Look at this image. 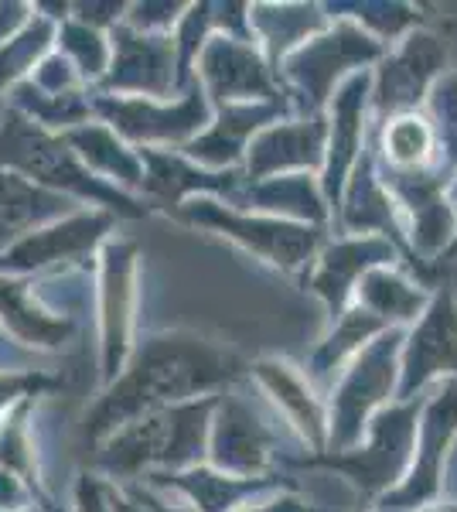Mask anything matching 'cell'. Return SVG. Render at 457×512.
<instances>
[{
	"label": "cell",
	"mask_w": 457,
	"mask_h": 512,
	"mask_svg": "<svg viewBox=\"0 0 457 512\" xmlns=\"http://www.w3.org/2000/svg\"><path fill=\"white\" fill-rule=\"evenodd\" d=\"M400 349L403 332L400 328H386L382 335L372 338L365 349L355 355L348 373L342 376L331 400L328 417V444L331 451H348L359 441L365 420L376 407L393 396L400 386Z\"/></svg>",
	"instance_id": "52a82bcc"
},
{
	"label": "cell",
	"mask_w": 457,
	"mask_h": 512,
	"mask_svg": "<svg viewBox=\"0 0 457 512\" xmlns=\"http://www.w3.org/2000/svg\"><path fill=\"white\" fill-rule=\"evenodd\" d=\"M382 154L386 171H427L437 154V130L420 113H400L382 127Z\"/></svg>",
	"instance_id": "836d02e7"
},
{
	"label": "cell",
	"mask_w": 457,
	"mask_h": 512,
	"mask_svg": "<svg viewBox=\"0 0 457 512\" xmlns=\"http://www.w3.org/2000/svg\"><path fill=\"white\" fill-rule=\"evenodd\" d=\"M24 82H31L38 93H52V96L82 93V89H86V86H82V79H79V72L72 69V65L65 62L55 48L38 62V69L31 72V79H24Z\"/></svg>",
	"instance_id": "f35d334b"
},
{
	"label": "cell",
	"mask_w": 457,
	"mask_h": 512,
	"mask_svg": "<svg viewBox=\"0 0 457 512\" xmlns=\"http://www.w3.org/2000/svg\"><path fill=\"white\" fill-rule=\"evenodd\" d=\"M236 512H311L304 506L301 499H294V495H280V499H273V502H260V506H243V509H236Z\"/></svg>",
	"instance_id": "bcb514c9"
},
{
	"label": "cell",
	"mask_w": 457,
	"mask_h": 512,
	"mask_svg": "<svg viewBox=\"0 0 457 512\" xmlns=\"http://www.w3.org/2000/svg\"><path fill=\"white\" fill-rule=\"evenodd\" d=\"M393 260H396V246L376 236L331 243L311 277V291L328 304L331 321H338L345 315L348 294L359 287V280L369 274V270L386 267V263H393Z\"/></svg>",
	"instance_id": "7402d4cb"
},
{
	"label": "cell",
	"mask_w": 457,
	"mask_h": 512,
	"mask_svg": "<svg viewBox=\"0 0 457 512\" xmlns=\"http://www.w3.org/2000/svg\"><path fill=\"white\" fill-rule=\"evenodd\" d=\"M195 82L202 86L212 106L280 103L277 76H273L270 62H263V55L239 38L212 35L205 41L195 62Z\"/></svg>",
	"instance_id": "5bb4252c"
},
{
	"label": "cell",
	"mask_w": 457,
	"mask_h": 512,
	"mask_svg": "<svg viewBox=\"0 0 457 512\" xmlns=\"http://www.w3.org/2000/svg\"><path fill=\"white\" fill-rule=\"evenodd\" d=\"M62 386L58 376L48 373H31V369H21V373H0V420L11 414L21 400L28 396H45Z\"/></svg>",
	"instance_id": "74e56055"
},
{
	"label": "cell",
	"mask_w": 457,
	"mask_h": 512,
	"mask_svg": "<svg viewBox=\"0 0 457 512\" xmlns=\"http://www.w3.org/2000/svg\"><path fill=\"white\" fill-rule=\"evenodd\" d=\"M386 52L376 35H369L365 28L352 21H338L328 35L311 38L297 52H290L284 59L287 79L297 86L301 103L311 110V117H318L324 99L331 96L335 82L345 76L355 65H369Z\"/></svg>",
	"instance_id": "8fae6325"
},
{
	"label": "cell",
	"mask_w": 457,
	"mask_h": 512,
	"mask_svg": "<svg viewBox=\"0 0 457 512\" xmlns=\"http://www.w3.org/2000/svg\"><path fill=\"white\" fill-rule=\"evenodd\" d=\"M116 216L110 212H69L48 222L0 256V277H35L62 267H82L110 239Z\"/></svg>",
	"instance_id": "9c48e42d"
},
{
	"label": "cell",
	"mask_w": 457,
	"mask_h": 512,
	"mask_svg": "<svg viewBox=\"0 0 457 512\" xmlns=\"http://www.w3.org/2000/svg\"><path fill=\"white\" fill-rule=\"evenodd\" d=\"M178 82L174 35H147L127 24L110 31V69L93 93L134 96V99H171Z\"/></svg>",
	"instance_id": "4fadbf2b"
},
{
	"label": "cell",
	"mask_w": 457,
	"mask_h": 512,
	"mask_svg": "<svg viewBox=\"0 0 457 512\" xmlns=\"http://www.w3.org/2000/svg\"><path fill=\"white\" fill-rule=\"evenodd\" d=\"M72 205L76 202L48 192V188L31 185L21 175L0 171V256L28 233L76 212Z\"/></svg>",
	"instance_id": "484cf974"
},
{
	"label": "cell",
	"mask_w": 457,
	"mask_h": 512,
	"mask_svg": "<svg viewBox=\"0 0 457 512\" xmlns=\"http://www.w3.org/2000/svg\"><path fill=\"white\" fill-rule=\"evenodd\" d=\"M174 219L212 229V233L232 239V243H239L243 250L263 256V260L280 270H301L321 243L318 226L284 222V219H273V216H260V212L226 209V205L212 202V198H188L185 205L174 209Z\"/></svg>",
	"instance_id": "8992f818"
},
{
	"label": "cell",
	"mask_w": 457,
	"mask_h": 512,
	"mask_svg": "<svg viewBox=\"0 0 457 512\" xmlns=\"http://www.w3.org/2000/svg\"><path fill=\"white\" fill-rule=\"evenodd\" d=\"M386 188L413 212V243L434 256L454 236V212L444 198V178L437 171H386Z\"/></svg>",
	"instance_id": "cb8c5ba5"
},
{
	"label": "cell",
	"mask_w": 457,
	"mask_h": 512,
	"mask_svg": "<svg viewBox=\"0 0 457 512\" xmlns=\"http://www.w3.org/2000/svg\"><path fill=\"white\" fill-rule=\"evenodd\" d=\"M273 448H277V434L267 417L232 386L219 393L209 427V451H205L209 468L236 478H263L270 475Z\"/></svg>",
	"instance_id": "7c38bea8"
},
{
	"label": "cell",
	"mask_w": 457,
	"mask_h": 512,
	"mask_svg": "<svg viewBox=\"0 0 457 512\" xmlns=\"http://www.w3.org/2000/svg\"><path fill=\"white\" fill-rule=\"evenodd\" d=\"M93 120L106 123L120 140L137 151H168L185 147L212 123V103L198 82H191L181 99H134L89 93Z\"/></svg>",
	"instance_id": "5b68a950"
},
{
	"label": "cell",
	"mask_w": 457,
	"mask_h": 512,
	"mask_svg": "<svg viewBox=\"0 0 457 512\" xmlns=\"http://www.w3.org/2000/svg\"><path fill=\"white\" fill-rule=\"evenodd\" d=\"M219 396H202L178 407L144 414L96 444V475L110 482H137L147 475L185 472L202 465Z\"/></svg>",
	"instance_id": "7a4b0ae2"
},
{
	"label": "cell",
	"mask_w": 457,
	"mask_h": 512,
	"mask_svg": "<svg viewBox=\"0 0 457 512\" xmlns=\"http://www.w3.org/2000/svg\"><path fill=\"white\" fill-rule=\"evenodd\" d=\"M342 222L348 233H365V229H379L382 236H393L403 246V233L393 216V195L376 178V164L372 158H362L355 168L352 188H348V202L342 209Z\"/></svg>",
	"instance_id": "4dcf8cb0"
},
{
	"label": "cell",
	"mask_w": 457,
	"mask_h": 512,
	"mask_svg": "<svg viewBox=\"0 0 457 512\" xmlns=\"http://www.w3.org/2000/svg\"><path fill=\"white\" fill-rule=\"evenodd\" d=\"M137 315V243L106 239L99 246V366L103 386L123 373L134 352Z\"/></svg>",
	"instance_id": "ba28073f"
},
{
	"label": "cell",
	"mask_w": 457,
	"mask_h": 512,
	"mask_svg": "<svg viewBox=\"0 0 457 512\" xmlns=\"http://www.w3.org/2000/svg\"><path fill=\"white\" fill-rule=\"evenodd\" d=\"M31 502H35V492L28 489V482L0 468V512H28Z\"/></svg>",
	"instance_id": "7bdbcfd3"
},
{
	"label": "cell",
	"mask_w": 457,
	"mask_h": 512,
	"mask_svg": "<svg viewBox=\"0 0 457 512\" xmlns=\"http://www.w3.org/2000/svg\"><path fill=\"white\" fill-rule=\"evenodd\" d=\"M55 28V21L41 18L35 11V18L24 24L18 35L0 45V93H11L14 86L31 79L38 62L55 48Z\"/></svg>",
	"instance_id": "d590c367"
},
{
	"label": "cell",
	"mask_w": 457,
	"mask_h": 512,
	"mask_svg": "<svg viewBox=\"0 0 457 512\" xmlns=\"http://www.w3.org/2000/svg\"><path fill=\"white\" fill-rule=\"evenodd\" d=\"M0 171L21 175L24 181L48 192L69 198V202H89L99 212L110 216L140 219L147 216V205H140L137 195H127L120 188L106 185L86 168L76 151L62 140V134H48L14 113L11 106L0 117Z\"/></svg>",
	"instance_id": "3957f363"
},
{
	"label": "cell",
	"mask_w": 457,
	"mask_h": 512,
	"mask_svg": "<svg viewBox=\"0 0 457 512\" xmlns=\"http://www.w3.org/2000/svg\"><path fill=\"white\" fill-rule=\"evenodd\" d=\"M55 52L79 72L82 86L93 93L110 69V31H96L76 18H65L55 28Z\"/></svg>",
	"instance_id": "e575fe53"
},
{
	"label": "cell",
	"mask_w": 457,
	"mask_h": 512,
	"mask_svg": "<svg viewBox=\"0 0 457 512\" xmlns=\"http://www.w3.org/2000/svg\"><path fill=\"white\" fill-rule=\"evenodd\" d=\"M0 328L24 349L58 352L76 338L79 318L55 311L45 297V274L0 277Z\"/></svg>",
	"instance_id": "2e32d148"
},
{
	"label": "cell",
	"mask_w": 457,
	"mask_h": 512,
	"mask_svg": "<svg viewBox=\"0 0 457 512\" xmlns=\"http://www.w3.org/2000/svg\"><path fill=\"white\" fill-rule=\"evenodd\" d=\"M249 373L267 386V393L277 400V407L284 410L290 424L304 434V441L314 451H324V444H328V417H324L321 400L304 383V376L280 359H260L256 366H249Z\"/></svg>",
	"instance_id": "4316f807"
},
{
	"label": "cell",
	"mask_w": 457,
	"mask_h": 512,
	"mask_svg": "<svg viewBox=\"0 0 457 512\" xmlns=\"http://www.w3.org/2000/svg\"><path fill=\"white\" fill-rule=\"evenodd\" d=\"M284 103H239V106H219L212 113V123L195 140L181 147L188 161L209 171H232L246 158V147L267 123L280 120Z\"/></svg>",
	"instance_id": "ac0fdd59"
},
{
	"label": "cell",
	"mask_w": 457,
	"mask_h": 512,
	"mask_svg": "<svg viewBox=\"0 0 457 512\" xmlns=\"http://www.w3.org/2000/svg\"><path fill=\"white\" fill-rule=\"evenodd\" d=\"M328 127L321 117H307L301 123H270L246 147V181L277 178L287 171H304L324 164Z\"/></svg>",
	"instance_id": "d6986e66"
},
{
	"label": "cell",
	"mask_w": 457,
	"mask_h": 512,
	"mask_svg": "<svg viewBox=\"0 0 457 512\" xmlns=\"http://www.w3.org/2000/svg\"><path fill=\"white\" fill-rule=\"evenodd\" d=\"M376 512H382V509H376Z\"/></svg>",
	"instance_id": "681fc988"
},
{
	"label": "cell",
	"mask_w": 457,
	"mask_h": 512,
	"mask_svg": "<svg viewBox=\"0 0 457 512\" xmlns=\"http://www.w3.org/2000/svg\"><path fill=\"white\" fill-rule=\"evenodd\" d=\"M324 7H307V4H256L249 7V31L253 38H260L267 45L270 65H280L290 52L304 45L307 35L324 28Z\"/></svg>",
	"instance_id": "f1b7e54d"
},
{
	"label": "cell",
	"mask_w": 457,
	"mask_h": 512,
	"mask_svg": "<svg viewBox=\"0 0 457 512\" xmlns=\"http://www.w3.org/2000/svg\"><path fill=\"white\" fill-rule=\"evenodd\" d=\"M369 86L372 79L355 76L342 86V93L335 96L331 110V134H328V147H324V198L338 205V195H342V185L348 181V171L355 168V158H359L362 147V130H365V103H369Z\"/></svg>",
	"instance_id": "603a6c76"
},
{
	"label": "cell",
	"mask_w": 457,
	"mask_h": 512,
	"mask_svg": "<svg viewBox=\"0 0 457 512\" xmlns=\"http://www.w3.org/2000/svg\"><path fill=\"white\" fill-rule=\"evenodd\" d=\"M246 373L249 362L219 338L185 328L154 332L134 345L123 373L103 386L99 400L89 407L82 434L89 444H99L130 420L198 396H215V390H229Z\"/></svg>",
	"instance_id": "6da1fadb"
},
{
	"label": "cell",
	"mask_w": 457,
	"mask_h": 512,
	"mask_svg": "<svg viewBox=\"0 0 457 512\" xmlns=\"http://www.w3.org/2000/svg\"><path fill=\"white\" fill-rule=\"evenodd\" d=\"M423 396L400 400L396 407H382L369 424V444L348 451H324L314 458H294L304 468H331L359 485L362 495L393 492L410 472L413 444H417V417Z\"/></svg>",
	"instance_id": "277c9868"
},
{
	"label": "cell",
	"mask_w": 457,
	"mask_h": 512,
	"mask_svg": "<svg viewBox=\"0 0 457 512\" xmlns=\"http://www.w3.org/2000/svg\"><path fill=\"white\" fill-rule=\"evenodd\" d=\"M447 62V38L430 35V31H417L403 41V48L396 55H389L376 79V103L379 120L386 113L400 117V113H417V103L427 96V89L434 86L437 76L444 72Z\"/></svg>",
	"instance_id": "e0dca14e"
},
{
	"label": "cell",
	"mask_w": 457,
	"mask_h": 512,
	"mask_svg": "<svg viewBox=\"0 0 457 512\" xmlns=\"http://www.w3.org/2000/svg\"><path fill=\"white\" fill-rule=\"evenodd\" d=\"M355 291H359V308L369 311L372 318H379L382 325H389V321H417L430 304V294L393 267L369 270Z\"/></svg>",
	"instance_id": "f546056e"
},
{
	"label": "cell",
	"mask_w": 457,
	"mask_h": 512,
	"mask_svg": "<svg viewBox=\"0 0 457 512\" xmlns=\"http://www.w3.org/2000/svg\"><path fill=\"white\" fill-rule=\"evenodd\" d=\"M144 161V185L140 192L151 198L154 205L164 209H178L188 198H209V195H236L243 171H209L188 161L185 154L171 151H140Z\"/></svg>",
	"instance_id": "ffe728a7"
},
{
	"label": "cell",
	"mask_w": 457,
	"mask_h": 512,
	"mask_svg": "<svg viewBox=\"0 0 457 512\" xmlns=\"http://www.w3.org/2000/svg\"><path fill=\"white\" fill-rule=\"evenodd\" d=\"M243 205H249L260 216L280 219H301V226L307 222H324V198L314 185L311 175H277V178H263V181H249Z\"/></svg>",
	"instance_id": "83f0119b"
},
{
	"label": "cell",
	"mask_w": 457,
	"mask_h": 512,
	"mask_svg": "<svg viewBox=\"0 0 457 512\" xmlns=\"http://www.w3.org/2000/svg\"><path fill=\"white\" fill-rule=\"evenodd\" d=\"M454 202H457V185H454ZM457 253V243L451 246V250H447V256H454Z\"/></svg>",
	"instance_id": "c3c4849f"
},
{
	"label": "cell",
	"mask_w": 457,
	"mask_h": 512,
	"mask_svg": "<svg viewBox=\"0 0 457 512\" xmlns=\"http://www.w3.org/2000/svg\"><path fill=\"white\" fill-rule=\"evenodd\" d=\"M65 144L76 151V158L93 171L96 178H103L106 185L120 188V192L134 195L144 185V161L140 151L130 147L127 140H120L106 123L89 120L76 130H65Z\"/></svg>",
	"instance_id": "d4e9b609"
},
{
	"label": "cell",
	"mask_w": 457,
	"mask_h": 512,
	"mask_svg": "<svg viewBox=\"0 0 457 512\" xmlns=\"http://www.w3.org/2000/svg\"><path fill=\"white\" fill-rule=\"evenodd\" d=\"M185 11L188 4H127L123 24L134 31H147V35H171Z\"/></svg>",
	"instance_id": "ab89813d"
},
{
	"label": "cell",
	"mask_w": 457,
	"mask_h": 512,
	"mask_svg": "<svg viewBox=\"0 0 457 512\" xmlns=\"http://www.w3.org/2000/svg\"><path fill=\"white\" fill-rule=\"evenodd\" d=\"M457 379V297L451 287L430 297L427 311L417 318L400 349V400H413L430 379Z\"/></svg>",
	"instance_id": "9a60e30c"
},
{
	"label": "cell",
	"mask_w": 457,
	"mask_h": 512,
	"mask_svg": "<svg viewBox=\"0 0 457 512\" xmlns=\"http://www.w3.org/2000/svg\"><path fill=\"white\" fill-rule=\"evenodd\" d=\"M31 18H35V4H4L0 0V45L18 35Z\"/></svg>",
	"instance_id": "f6af8a7d"
},
{
	"label": "cell",
	"mask_w": 457,
	"mask_h": 512,
	"mask_svg": "<svg viewBox=\"0 0 457 512\" xmlns=\"http://www.w3.org/2000/svg\"><path fill=\"white\" fill-rule=\"evenodd\" d=\"M348 11H352V18L359 24L376 31L379 41L400 35V31L420 21L417 7H406V4H348Z\"/></svg>",
	"instance_id": "8d00e7d4"
},
{
	"label": "cell",
	"mask_w": 457,
	"mask_h": 512,
	"mask_svg": "<svg viewBox=\"0 0 457 512\" xmlns=\"http://www.w3.org/2000/svg\"><path fill=\"white\" fill-rule=\"evenodd\" d=\"M147 482L161 492L178 495L181 502H188L195 512H236L253 502V495H267L277 489V478L263 475V478H236V475H222L209 465H195L185 472H164V475H147L137 478Z\"/></svg>",
	"instance_id": "44dd1931"
},
{
	"label": "cell",
	"mask_w": 457,
	"mask_h": 512,
	"mask_svg": "<svg viewBox=\"0 0 457 512\" xmlns=\"http://www.w3.org/2000/svg\"><path fill=\"white\" fill-rule=\"evenodd\" d=\"M76 512H113L110 509V482L96 472H79L76 478Z\"/></svg>",
	"instance_id": "b9f144b4"
},
{
	"label": "cell",
	"mask_w": 457,
	"mask_h": 512,
	"mask_svg": "<svg viewBox=\"0 0 457 512\" xmlns=\"http://www.w3.org/2000/svg\"><path fill=\"white\" fill-rule=\"evenodd\" d=\"M434 113L440 120L434 123L437 147L447 137V151H451V158H457V76H444L434 82Z\"/></svg>",
	"instance_id": "60d3db41"
},
{
	"label": "cell",
	"mask_w": 457,
	"mask_h": 512,
	"mask_svg": "<svg viewBox=\"0 0 457 512\" xmlns=\"http://www.w3.org/2000/svg\"><path fill=\"white\" fill-rule=\"evenodd\" d=\"M11 110L21 113L24 120H31L35 127L48 130V134H65V130H76L82 123L93 120V103H89V89L82 93H38L31 82H21L11 93Z\"/></svg>",
	"instance_id": "d6a6232c"
},
{
	"label": "cell",
	"mask_w": 457,
	"mask_h": 512,
	"mask_svg": "<svg viewBox=\"0 0 457 512\" xmlns=\"http://www.w3.org/2000/svg\"><path fill=\"white\" fill-rule=\"evenodd\" d=\"M382 332H386V325H382L379 318H372L369 311H362V308L345 311V315L338 318L335 332L324 338L318 345V352L311 355V369H307V373L314 376L318 386H331V379L342 373L345 362L355 359V355L369 345V338H376Z\"/></svg>",
	"instance_id": "1f68e13d"
},
{
	"label": "cell",
	"mask_w": 457,
	"mask_h": 512,
	"mask_svg": "<svg viewBox=\"0 0 457 512\" xmlns=\"http://www.w3.org/2000/svg\"><path fill=\"white\" fill-rule=\"evenodd\" d=\"M423 417H420V434L413 444V461L410 472L389 495L379 499L382 512H406V509H423L437 499L440 492V475H444V458L447 448L457 437V379H444L437 386L430 400H423Z\"/></svg>",
	"instance_id": "30bf717a"
},
{
	"label": "cell",
	"mask_w": 457,
	"mask_h": 512,
	"mask_svg": "<svg viewBox=\"0 0 457 512\" xmlns=\"http://www.w3.org/2000/svg\"><path fill=\"white\" fill-rule=\"evenodd\" d=\"M420 512H457V506H423Z\"/></svg>",
	"instance_id": "7dc6e473"
},
{
	"label": "cell",
	"mask_w": 457,
	"mask_h": 512,
	"mask_svg": "<svg viewBox=\"0 0 457 512\" xmlns=\"http://www.w3.org/2000/svg\"><path fill=\"white\" fill-rule=\"evenodd\" d=\"M127 485L137 492V499L144 502L147 512H195L188 502H178V495L161 492V489H154V485H147V482H127Z\"/></svg>",
	"instance_id": "ee69618b"
}]
</instances>
